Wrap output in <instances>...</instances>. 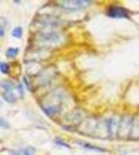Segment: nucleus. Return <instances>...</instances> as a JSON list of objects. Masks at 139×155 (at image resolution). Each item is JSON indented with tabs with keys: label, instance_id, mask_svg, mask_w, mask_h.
Listing matches in <instances>:
<instances>
[{
	"label": "nucleus",
	"instance_id": "obj_1",
	"mask_svg": "<svg viewBox=\"0 0 139 155\" xmlns=\"http://www.w3.org/2000/svg\"><path fill=\"white\" fill-rule=\"evenodd\" d=\"M38 41L41 46H55V45H60L62 41V35L59 32H55L54 29H46L38 35Z\"/></svg>",
	"mask_w": 139,
	"mask_h": 155
},
{
	"label": "nucleus",
	"instance_id": "obj_2",
	"mask_svg": "<svg viewBox=\"0 0 139 155\" xmlns=\"http://www.w3.org/2000/svg\"><path fill=\"white\" fill-rule=\"evenodd\" d=\"M133 117L130 116H125L122 117V122H120V127H119V135H117V138L120 139H128L130 135H131V128H133Z\"/></svg>",
	"mask_w": 139,
	"mask_h": 155
},
{
	"label": "nucleus",
	"instance_id": "obj_3",
	"mask_svg": "<svg viewBox=\"0 0 139 155\" xmlns=\"http://www.w3.org/2000/svg\"><path fill=\"white\" fill-rule=\"evenodd\" d=\"M96 127H98V120H95V119H86L84 122H82L78 128H79V133L82 135H92L95 136L96 135Z\"/></svg>",
	"mask_w": 139,
	"mask_h": 155
},
{
	"label": "nucleus",
	"instance_id": "obj_4",
	"mask_svg": "<svg viewBox=\"0 0 139 155\" xmlns=\"http://www.w3.org/2000/svg\"><path fill=\"white\" fill-rule=\"evenodd\" d=\"M92 2H86V0H63V2H60V6L65 10H79V8H86L89 6Z\"/></svg>",
	"mask_w": 139,
	"mask_h": 155
},
{
	"label": "nucleus",
	"instance_id": "obj_5",
	"mask_svg": "<svg viewBox=\"0 0 139 155\" xmlns=\"http://www.w3.org/2000/svg\"><path fill=\"white\" fill-rule=\"evenodd\" d=\"M122 119L119 116H112L108 119V127H109V138H117L119 135V127H120Z\"/></svg>",
	"mask_w": 139,
	"mask_h": 155
},
{
	"label": "nucleus",
	"instance_id": "obj_6",
	"mask_svg": "<svg viewBox=\"0 0 139 155\" xmlns=\"http://www.w3.org/2000/svg\"><path fill=\"white\" fill-rule=\"evenodd\" d=\"M66 120L71 124V125H74V127H79L82 122L86 120V114H84L81 109H76V111H73L70 116H66Z\"/></svg>",
	"mask_w": 139,
	"mask_h": 155
},
{
	"label": "nucleus",
	"instance_id": "obj_7",
	"mask_svg": "<svg viewBox=\"0 0 139 155\" xmlns=\"http://www.w3.org/2000/svg\"><path fill=\"white\" fill-rule=\"evenodd\" d=\"M106 15L109 18H114V19H127L128 11L125 8H122V6H111V8L106 11Z\"/></svg>",
	"mask_w": 139,
	"mask_h": 155
},
{
	"label": "nucleus",
	"instance_id": "obj_8",
	"mask_svg": "<svg viewBox=\"0 0 139 155\" xmlns=\"http://www.w3.org/2000/svg\"><path fill=\"white\" fill-rule=\"evenodd\" d=\"M96 138H109V127H108V119H101L98 120L96 127Z\"/></svg>",
	"mask_w": 139,
	"mask_h": 155
},
{
	"label": "nucleus",
	"instance_id": "obj_9",
	"mask_svg": "<svg viewBox=\"0 0 139 155\" xmlns=\"http://www.w3.org/2000/svg\"><path fill=\"white\" fill-rule=\"evenodd\" d=\"M54 74H55V71H54L52 68H46V70H43V71L38 74V78H37V79H38V84H40V86H43V84L49 82V79H51Z\"/></svg>",
	"mask_w": 139,
	"mask_h": 155
},
{
	"label": "nucleus",
	"instance_id": "obj_10",
	"mask_svg": "<svg viewBox=\"0 0 139 155\" xmlns=\"http://www.w3.org/2000/svg\"><path fill=\"white\" fill-rule=\"evenodd\" d=\"M130 139L139 141V117H134V120H133V128H131Z\"/></svg>",
	"mask_w": 139,
	"mask_h": 155
},
{
	"label": "nucleus",
	"instance_id": "obj_11",
	"mask_svg": "<svg viewBox=\"0 0 139 155\" xmlns=\"http://www.w3.org/2000/svg\"><path fill=\"white\" fill-rule=\"evenodd\" d=\"M76 144H79L82 147H87V149H92V150H98V152H106L103 149V147H98V146H92V144H89V143H82V141H76Z\"/></svg>",
	"mask_w": 139,
	"mask_h": 155
},
{
	"label": "nucleus",
	"instance_id": "obj_12",
	"mask_svg": "<svg viewBox=\"0 0 139 155\" xmlns=\"http://www.w3.org/2000/svg\"><path fill=\"white\" fill-rule=\"evenodd\" d=\"M2 92H15V84L11 81H3L2 82Z\"/></svg>",
	"mask_w": 139,
	"mask_h": 155
},
{
	"label": "nucleus",
	"instance_id": "obj_13",
	"mask_svg": "<svg viewBox=\"0 0 139 155\" xmlns=\"http://www.w3.org/2000/svg\"><path fill=\"white\" fill-rule=\"evenodd\" d=\"M2 97H3V100H6L8 103H16V95H15V92H3Z\"/></svg>",
	"mask_w": 139,
	"mask_h": 155
},
{
	"label": "nucleus",
	"instance_id": "obj_14",
	"mask_svg": "<svg viewBox=\"0 0 139 155\" xmlns=\"http://www.w3.org/2000/svg\"><path fill=\"white\" fill-rule=\"evenodd\" d=\"M22 153H24V155H37V150H35L32 146H27V147H24Z\"/></svg>",
	"mask_w": 139,
	"mask_h": 155
},
{
	"label": "nucleus",
	"instance_id": "obj_15",
	"mask_svg": "<svg viewBox=\"0 0 139 155\" xmlns=\"http://www.w3.org/2000/svg\"><path fill=\"white\" fill-rule=\"evenodd\" d=\"M18 52H19V51H18L16 48H10L8 51H6V57H10V59H11V57H16Z\"/></svg>",
	"mask_w": 139,
	"mask_h": 155
},
{
	"label": "nucleus",
	"instance_id": "obj_16",
	"mask_svg": "<svg viewBox=\"0 0 139 155\" xmlns=\"http://www.w3.org/2000/svg\"><path fill=\"white\" fill-rule=\"evenodd\" d=\"M13 35H15L16 38H21L22 37V29H21V27H16V29L13 30Z\"/></svg>",
	"mask_w": 139,
	"mask_h": 155
},
{
	"label": "nucleus",
	"instance_id": "obj_17",
	"mask_svg": "<svg viewBox=\"0 0 139 155\" xmlns=\"http://www.w3.org/2000/svg\"><path fill=\"white\" fill-rule=\"evenodd\" d=\"M55 144L57 146H63V147H70V144H66L63 139H60V138H55Z\"/></svg>",
	"mask_w": 139,
	"mask_h": 155
},
{
	"label": "nucleus",
	"instance_id": "obj_18",
	"mask_svg": "<svg viewBox=\"0 0 139 155\" xmlns=\"http://www.w3.org/2000/svg\"><path fill=\"white\" fill-rule=\"evenodd\" d=\"M8 71H10V68H8V63H6V62H2V73H3V74H6Z\"/></svg>",
	"mask_w": 139,
	"mask_h": 155
},
{
	"label": "nucleus",
	"instance_id": "obj_19",
	"mask_svg": "<svg viewBox=\"0 0 139 155\" xmlns=\"http://www.w3.org/2000/svg\"><path fill=\"white\" fill-rule=\"evenodd\" d=\"M2 127H3V128H8V124H6L5 119H2Z\"/></svg>",
	"mask_w": 139,
	"mask_h": 155
},
{
	"label": "nucleus",
	"instance_id": "obj_20",
	"mask_svg": "<svg viewBox=\"0 0 139 155\" xmlns=\"http://www.w3.org/2000/svg\"><path fill=\"white\" fill-rule=\"evenodd\" d=\"M11 155H24V153H21V152H15V150H13V152H11Z\"/></svg>",
	"mask_w": 139,
	"mask_h": 155
}]
</instances>
